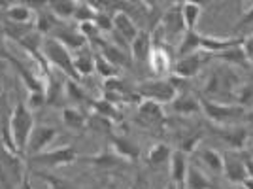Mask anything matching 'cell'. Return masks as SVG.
I'll use <instances>...</instances> for the list:
<instances>
[{
    "label": "cell",
    "instance_id": "cell-1",
    "mask_svg": "<svg viewBox=\"0 0 253 189\" xmlns=\"http://www.w3.org/2000/svg\"><path fill=\"white\" fill-rule=\"evenodd\" d=\"M34 127H36L34 125V114L27 104V100H17L11 108L10 117H8V129H10L11 142L17 147L21 157H25V149H27V144H29V138H31Z\"/></svg>",
    "mask_w": 253,
    "mask_h": 189
},
{
    "label": "cell",
    "instance_id": "cell-2",
    "mask_svg": "<svg viewBox=\"0 0 253 189\" xmlns=\"http://www.w3.org/2000/svg\"><path fill=\"white\" fill-rule=\"evenodd\" d=\"M42 53L45 57V61L49 63V66H55L64 78H70L74 82H82V78L78 76L74 68V55L68 51L63 44H59L57 40L45 36L42 42Z\"/></svg>",
    "mask_w": 253,
    "mask_h": 189
},
{
    "label": "cell",
    "instance_id": "cell-3",
    "mask_svg": "<svg viewBox=\"0 0 253 189\" xmlns=\"http://www.w3.org/2000/svg\"><path fill=\"white\" fill-rule=\"evenodd\" d=\"M76 161H80V153L74 146H61L53 147V149H45L42 153H36L32 157H27L29 165H34L40 168H59V167H68L74 165Z\"/></svg>",
    "mask_w": 253,
    "mask_h": 189
},
{
    "label": "cell",
    "instance_id": "cell-4",
    "mask_svg": "<svg viewBox=\"0 0 253 189\" xmlns=\"http://www.w3.org/2000/svg\"><path fill=\"white\" fill-rule=\"evenodd\" d=\"M201 100V110L206 114V117L211 123H217V127H227L232 121L240 119V117L248 116L246 108L240 104H227V102H215L211 98L202 96Z\"/></svg>",
    "mask_w": 253,
    "mask_h": 189
},
{
    "label": "cell",
    "instance_id": "cell-5",
    "mask_svg": "<svg viewBox=\"0 0 253 189\" xmlns=\"http://www.w3.org/2000/svg\"><path fill=\"white\" fill-rule=\"evenodd\" d=\"M136 94L148 100H155L159 104H170L178 96V85L176 78L174 80H148L142 82L136 87Z\"/></svg>",
    "mask_w": 253,
    "mask_h": 189
},
{
    "label": "cell",
    "instance_id": "cell-6",
    "mask_svg": "<svg viewBox=\"0 0 253 189\" xmlns=\"http://www.w3.org/2000/svg\"><path fill=\"white\" fill-rule=\"evenodd\" d=\"M0 182L6 188H13L23 182V157L13 155L0 140Z\"/></svg>",
    "mask_w": 253,
    "mask_h": 189
},
{
    "label": "cell",
    "instance_id": "cell-7",
    "mask_svg": "<svg viewBox=\"0 0 253 189\" xmlns=\"http://www.w3.org/2000/svg\"><path fill=\"white\" fill-rule=\"evenodd\" d=\"M8 64H11L15 68V72L19 74L21 82L25 84L29 94H36V93H45V87H47V78L43 76L38 68H29L11 53V57L8 59Z\"/></svg>",
    "mask_w": 253,
    "mask_h": 189
},
{
    "label": "cell",
    "instance_id": "cell-8",
    "mask_svg": "<svg viewBox=\"0 0 253 189\" xmlns=\"http://www.w3.org/2000/svg\"><path fill=\"white\" fill-rule=\"evenodd\" d=\"M210 53L206 51H197L193 53V55H185V57H181L178 59L176 63L172 64V72L174 76L178 78V80H187V78H195V76H199L202 70V66L210 61Z\"/></svg>",
    "mask_w": 253,
    "mask_h": 189
},
{
    "label": "cell",
    "instance_id": "cell-9",
    "mask_svg": "<svg viewBox=\"0 0 253 189\" xmlns=\"http://www.w3.org/2000/svg\"><path fill=\"white\" fill-rule=\"evenodd\" d=\"M59 137V131L51 125H36L32 131L31 138H29V144L25 149V155L32 157L36 153H42L47 149V146H51L55 142V138Z\"/></svg>",
    "mask_w": 253,
    "mask_h": 189
},
{
    "label": "cell",
    "instance_id": "cell-10",
    "mask_svg": "<svg viewBox=\"0 0 253 189\" xmlns=\"http://www.w3.org/2000/svg\"><path fill=\"white\" fill-rule=\"evenodd\" d=\"M223 174L227 176V180L232 186L244 184L248 180V168H246V157L240 151H227L223 153Z\"/></svg>",
    "mask_w": 253,
    "mask_h": 189
},
{
    "label": "cell",
    "instance_id": "cell-11",
    "mask_svg": "<svg viewBox=\"0 0 253 189\" xmlns=\"http://www.w3.org/2000/svg\"><path fill=\"white\" fill-rule=\"evenodd\" d=\"M49 38L57 40L59 44H63L70 53L80 51V49L87 47V44H89L84 38L82 32L78 31V29H74V27H70V25H66V23H61V25L49 34Z\"/></svg>",
    "mask_w": 253,
    "mask_h": 189
},
{
    "label": "cell",
    "instance_id": "cell-12",
    "mask_svg": "<svg viewBox=\"0 0 253 189\" xmlns=\"http://www.w3.org/2000/svg\"><path fill=\"white\" fill-rule=\"evenodd\" d=\"M110 146H112V151L125 163H134L140 159V146L132 138L121 137V135L114 133V135H110Z\"/></svg>",
    "mask_w": 253,
    "mask_h": 189
},
{
    "label": "cell",
    "instance_id": "cell-13",
    "mask_svg": "<svg viewBox=\"0 0 253 189\" xmlns=\"http://www.w3.org/2000/svg\"><path fill=\"white\" fill-rule=\"evenodd\" d=\"M98 51L102 53V57H104L106 61H110L119 70L121 68H128L132 64V57L126 53L125 47H119L116 44H110L102 40V42L98 44Z\"/></svg>",
    "mask_w": 253,
    "mask_h": 189
},
{
    "label": "cell",
    "instance_id": "cell-14",
    "mask_svg": "<svg viewBox=\"0 0 253 189\" xmlns=\"http://www.w3.org/2000/svg\"><path fill=\"white\" fill-rule=\"evenodd\" d=\"M169 165H170V180H172V184L178 189H183L185 188L187 168H189V165H191L187 155H185L183 151H179V149H174Z\"/></svg>",
    "mask_w": 253,
    "mask_h": 189
},
{
    "label": "cell",
    "instance_id": "cell-15",
    "mask_svg": "<svg viewBox=\"0 0 253 189\" xmlns=\"http://www.w3.org/2000/svg\"><path fill=\"white\" fill-rule=\"evenodd\" d=\"M114 34H117L121 40H125L126 44H130L138 36V25L132 21V17L125 13V11H116L114 13Z\"/></svg>",
    "mask_w": 253,
    "mask_h": 189
},
{
    "label": "cell",
    "instance_id": "cell-16",
    "mask_svg": "<svg viewBox=\"0 0 253 189\" xmlns=\"http://www.w3.org/2000/svg\"><path fill=\"white\" fill-rule=\"evenodd\" d=\"M242 40L240 36H229V38H217V36H202V44L201 49L210 55H217V53H223L231 47H236V46H242Z\"/></svg>",
    "mask_w": 253,
    "mask_h": 189
},
{
    "label": "cell",
    "instance_id": "cell-17",
    "mask_svg": "<svg viewBox=\"0 0 253 189\" xmlns=\"http://www.w3.org/2000/svg\"><path fill=\"white\" fill-rule=\"evenodd\" d=\"M151 49H153V38L149 31H140L136 38L130 42V57L138 63L148 61Z\"/></svg>",
    "mask_w": 253,
    "mask_h": 189
},
{
    "label": "cell",
    "instance_id": "cell-18",
    "mask_svg": "<svg viewBox=\"0 0 253 189\" xmlns=\"http://www.w3.org/2000/svg\"><path fill=\"white\" fill-rule=\"evenodd\" d=\"M138 114H140V117H142L148 125H157V123H163V121L167 119L165 106L155 102V100H148V98H142V100H140Z\"/></svg>",
    "mask_w": 253,
    "mask_h": 189
},
{
    "label": "cell",
    "instance_id": "cell-19",
    "mask_svg": "<svg viewBox=\"0 0 253 189\" xmlns=\"http://www.w3.org/2000/svg\"><path fill=\"white\" fill-rule=\"evenodd\" d=\"M66 78H57V74L51 72L47 76V87H45V98L49 106H63L66 100V89H64Z\"/></svg>",
    "mask_w": 253,
    "mask_h": 189
},
{
    "label": "cell",
    "instance_id": "cell-20",
    "mask_svg": "<svg viewBox=\"0 0 253 189\" xmlns=\"http://www.w3.org/2000/svg\"><path fill=\"white\" fill-rule=\"evenodd\" d=\"M148 64L151 72L157 76H165V74L172 72V57L165 47H153L149 53Z\"/></svg>",
    "mask_w": 253,
    "mask_h": 189
},
{
    "label": "cell",
    "instance_id": "cell-21",
    "mask_svg": "<svg viewBox=\"0 0 253 189\" xmlns=\"http://www.w3.org/2000/svg\"><path fill=\"white\" fill-rule=\"evenodd\" d=\"M61 116H63V123L68 131H72V133H84V131H87V117H85V114L80 108L64 106Z\"/></svg>",
    "mask_w": 253,
    "mask_h": 189
},
{
    "label": "cell",
    "instance_id": "cell-22",
    "mask_svg": "<svg viewBox=\"0 0 253 189\" xmlns=\"http://www.w3.org/2000/svg\"><path fill=\"white\" fill-rule=\"evenodd\" d=\"M6 19L15 25H32L34 11L29 4H8L6 6Z\"/></svg>",
    "mask_w": 253,
    "mask_h": 189
},
{
    "label": "cell",
    "instance_id": "cell-23",
    "mask_svg": "<svg viewBox=\"0 0 253 189\" xmlns=\"http://www.w3.org/2000/svg\"><path fill=\"white\" fill-rule=\"evenodd\" d=\"M170 108H172L174 114H179V116H193V114H199L201 112V100L187 93L178 94L170 102Z\"/></svg>",
    "mask_w": 253,
    "mask_h": 189
},
{
    "label": "cell",
    "instance_id": "cell-24",
    "mask_svg": "<svg viewBox=\"0 0 253 189\" xmlns=\"http://www.w3.org/2000/svg\"><path fill=\"white\" fill-rule=\"evenodd\" d=\"M61 23L63 21H59L51 11L47 10V6H45V10L34 11V31L38 32V34H42V36H45V34L49 36Z\"/></svg>",
    "mask_w": 253,
    "mask_h": 189
},
{
    "label": "cell",
    "instance_id": "cell-25",
    "mask_svg": "<svg viewBox=\"0 0 253 189\" xmlns=\"http://www.w3.org/2000/svg\"><path fill=\"white\" fill-rule=\"evenodd\" d=\"M183 189H215V186L208 178L206 172H202L197 165H189L187 176H185V188Z\"/></svg>",
    "mask_w": 253,
    "mask_h": 189
},
{
    "label": "cell",
    "instance_id": "cell-26",
    "mask_svg": "<svg viewBox=\"0 0 253 189\" xmlns=\"http://www.w3.org/2000/svg\"><path fill=\"white\" fill-rule=\"evenodd\" d=\"M74 68L80 78L95 74V51H91L89 47H84L74 55Z\"/></svg>",
    "mask_w": 253,
    "mask_h": 189
},
{
    "label": "cell",
    "instance_id": "cell-27",
    "mask_svg": "<svg viewBox=\"0 0 253 189\" xmlns=\"http://www.w3.org/2000/svg\"><path fill=\"white\" fill-rule=\"evenodd\" d=\"M170 157H172V149H170L169 144L157 142V144H153V146L148 149L146 163H148L149 167L159 168V167H163V165H167L170 161Z\"/></svg>",
    "mask_w": 253,
    "mask_h": 189
},
{
    "label": "cell",
    "instance_id": "cell-28",
    "mask_svg": "<svg viewBox=\"0 0 253 189\" xmlns=\"http://www.w3.org/2000/svg\"><path fill=\"white\" fill-rule=\"evenodd\" d=\"M202 11H204V8L199 2H181V17H183L185 31H197Z\"/></svg>",
    "mask_w": 253,
    "mask_h": 189
},
{
    "label": "cell",
    "instance_id": "cell-29",
    "mask_svg": "<svg viewBox=\"0 0 253 189\" xmlns=\"http://www.w3.org/2000/svg\"><path fill=\"white\" fill-rule=\"evenodd\" d=\"M80 161H82V163H89V165H93V167H100V168H112V167H119V165H125V161L117 157L112 149H104V151L98 153V155H87V157H82V155H80Z\"/></svg>",
    "mask_w": 253,
    "mask_h": 189
},
{
    "label": "cell",
    "instance_id": "cell-30",
    "mask_svg": "<svg viewBox=\"0 0 253 189\" xmlns=\"http://www.w3.org/2000/svg\"><path fill=\"white\" fill-rule=\"evenodd\" d=\"M197 155H199V159L202 161V165H206L211 172L223 174V167H225V163H223V153H219L217 149H213V147H199V149H197Z\"/></svg>",
    "mask_w": 253,
    "mask_h": 189
},
{
    "label": "cell",
    "instance_id": "cell-31",
    "mask_svg": "<svg viewBox=\"0 0 253 189\" xmlns=\"http://www.w3.org/2000/svg\"><path fill=\"white\" fill-rule=\"evenodd\" d=\"M201 44L202 34H199L197 31H185V34L181 36V40L178 42V59L201 51Z\"/></svg>",
    "mask_w": 253,
    "mask_h": 189
},
{
    "label": "cell",
    "instance_id": "cell-32",
    "mask_svg": "<svg viewBox=\"0 0 253 189\" xmlns=\"http://www.w3.org/2000/svg\"><path fill=\"white\" fill-rule=\"evenodd\" d=\"M64 89H66V100H70L72 104H91L93 102V98L87 94L82 82H74V80L66 78Z\"/></svg>",
    "mask_w": 253,
    "mask_h": 189
},
{
    "label": "cell",
    "instance_id": "cell-33",
    "mask_svg": "<svg viewBox=\"0 0 253 189\" xmlns=\"http://www.w3.org/2000/svg\"><path fill=\"white\" fill-rule=\"evenodd\" d=\"M45 6H47V10L51 11L59 21L66 23L68 19H74L78 2H72V0H55V2H47Z\"/></svg>",
    "mask_w": 253,
    "mask_h": 189
},
{
    "label": "cell",
    "instance_id": "cell-34",
    "mask_svg": "<svg viewBox=\"0 0 253 189\" xmlns=\"http://www.w3.org/2000/svg\"><path fill=\"white\" fill-rule=\"evenodd\" d=\"M221 138L234 149L240 151L246 147L248 142V131L244 127H229V129H221Z\"/></svg>",
    "mask_w": 253,
    "mask_h": 189
},
{
    "label": "cell",
    "instance_id": "cell-35",
    "mask_svg": "<svg viewBox=\"0 0 253 189\" xmlns=\"http://www.w3.org/2000/svg\"><path fill=\"white\" fill-rule=\"evenodd\" d=\"M91 108L95 110V114L106 117V119H110L112 123H114V121H121V119H123V112H121L116 104L108 102L106 98H95V100L91 102Z\"/></svg>",
    "mask_w": 253,
    "mask_h": 189
},
{
    "label": "cell",
    "instance_id": "cell-36",
    "mask_svg": "<svg viewBox=\"0 0 253 189\" xmlns=\"http://www.w3.org/2000/svg\"><path fill=\"white\" fill-rule=\"evenodd\" d=\"M34 176L42 180L43 184L47 186V189H78L74 182L59 178V176H55L51 172H45V170H34Z\"/></svg>",
    "mask_w": 253,
    "mask_h": 189
},
{
    "label": "cell",
    "instance_id": "cell-37",
    "mask_svg": "<svg viewBox=\"0 0 253 189\" xmlns=\"http://www.w3.org/2000/svg\"><path fill=\"white\" fill-rule=\"evenodd\" d=\"M95 72L102 80H110V78H117L119 76V68H116L110 61H106L100 51H95Z\"/></svg>",
    "mask_w": 253,
    "mask_h": 189
},
{
    "label": "cell",
    "instance_id": "cell-38",
    "mask_svg": "<svg viewBox=\"0 0 253 189\" xmlns=\"http://www.w3.org/2000/svg\"><path fill=\"white\" fill-rule=\"evenodd\" d=\"M87 129L89 131H96L100 135H114V123L106 117L98 116V114H93V116L87 117Z\"/></svg>",
    "mask_w": 253,
    "mask_h": 189
},
{
    "label": "cell",
    "instance_id": "cell-39",
    "mask_svg": "<svg viewBox=\"0 0 253 189\" xmlns=\"http://www.w3.org/2000/svg\"><path fill=\"white\" fill-rule=\"evenodd\" d=\"M96 13H98V10H96L91 2H78L74 19L78 21V25H82V23H91L96 19Z\"/></svg>",
    "mask_w": 253,
    "mask_h": 189
},
{
    "label": "cell",
    "instance_id": "cell-40",
    "mask_svg": "<svg viewBox=\"0 0 253 189\" xmlns=\"http://www.w3.org/2000/svg\"><path fill=\"white\" fill-rule=\"evenodd\" d=\"M217 57L223 59L225 63L238 64V66H250V63H248V59H246V55L242 51V46H236V47H231L227 51L217 53Z\"/></svg>",
    "mask_w": 253,
    "mask_h": 189
},
{
    "label": "cell",
    "instance_id": "cell-41",
    "mask_svg": "<svg viewBox=\"0 0 253 189\" xmlns=\"http://www.w3.org/2000/svg\"><path fill=\"white\" fill-rule=\"evenodd\" d=\"M202 140V135L201 133H195V135H187V137L183 138L181 142H179V151H183L185 155H189L193 151H197L199 149V144H201Z\"/></svg>",
    "mask_w": 253,
    "mask_h": 189
},
{
    "label": "cell",
    "instance_id": "cell-42",
    "mask_svg": "<svg viewBox=\"0 0 253 189\" xmlns=\"http://www.w3.org/2000/svg\"><path fill=\"white\" fill-rule=\"evenodd\" d=\"M104 91H108V93H119V94L128 93L126 84L123 82V78H121V76H117V78H110V80H104Z\"/></svg>",
    "mask_w": 253,
    "mask_h": 189
},
{
    "label": "cell",
    "instance_id": "cell-43",
    "mask_svg": "<svg viewBox=\"0 0 253 189\" xmlns=\"http://www.w3.org/2000/svg\"><path fill=\"white\" fill-rule=\"evenodd\" d=\"M95 25L98 27L100 32H112L114 31V15L106 13V11H98L96 13Z\"/></svg>",
    "mask_w": 253,
    "mask_h": 189
},
{
    "label": "cell",
    "instance_id": "cell-44",
    "mask_svg": "<svg viewBox=\"0 0 253 189\" xmlns=\"http://www.w3.org/2000/svg\"><path fill=\"white\" fill-rule=\"evenodd\" d=\"M11 57L10 49H8V38H6V32H4V27L0 25V61H6Z\"/></svg>",
    "mask_w": 253,
    "mask_h": 189
},
{
    "label": "cell",
    "instance_id": "cell-45",
    "mask_svg": "<svg viewBox=\"0 0 253 189\" xmlns=\"http://www.w3.org/2000/svg\"><path fill=\"white\" fill-rule=\"evenodd\" d=\"M242 51L246 55V59H248V63L253 64V34L246 36L242 40Z\"/></svg>",
    "mask_w": 253,
    "mask_h": 189
},
{
    "label": "cell",
    "instance_id": "cell-46",
    "mask_svg": "<svg viewBox=\"0 0 253 189\" xmlns=\"http://www.w3.org/2000/svg\"><path fill=\"white\" fill-rule=\"evenodd\" d=\"M252 25H253V6L244 13L242 19L236 23V27H234V29H236V31H242L244 27H252Z\"/></svg>",
    "mask_w": 253,
    "mask_h": 189
},
{
    "label": "cell",
    "instance_id": "cell-47",
    "mask_svg": "<svg viewBox=\"0 0 253 189\" xmlns=\"http://www.w3.org/2000/svg\"><path fill=\"white\" fill-rule=\"evenodd\" d=\"M6 70H8V63L0 61V96L4 94V89H6Z\"/></svg>",
    "mask_w": 253,
    "mask_h": 189
},
{
    "label": "cell",
    "instance_id": "cell-48",
    "mask_svg": "<svg viewBox=\"0 0 253 189\" xmlns=\"http://www.w3.org/2000/svg\"><path fill=\"white\" fill-rule=\"evenodd\" d=\"M130 189H148V184H146V180H144V176H138L136 182L130 186Z\"/></svg>",
    "mask_w": 253,
    "mask_h": 189
},
{
    "label": "cell",
    "instance_id": "cell-49",
    "mask_svg": "<svg viewBox=\"0 0 253 189\" xmlns=\"http://www.w3.org/2000/svg\"><path fill=\"white\" fill-rule=\"evenodd\" d=\"M165 189H178V188H176V186H174V184L170 182V184H169V186H167V188H165Z\"/></svg>",
    "mask_w": 253,
    "mask_h": 189
},
{
    "label": "cell",
    "instance_id": "cell-50",
    "mask_svg": "<svg viewBox=\"0 0 253 189\" xmlns=\"http://www.w3.org/2000/svg\"><path fill=\"white\" fill-rule=\"evenodd\" d=\"M229 189H238V188H229Z\"/></svg>",
    "mask_w": 253,
    "mask_h": 189
},
{
    "label": "cell",
    "instance_id": "cell-51",
    "mask_svg": "<svg viewBox=\"0 0 253 189\" xmlns=\"http://www.w3.org/2000/svg\"><path fill=\"white\" fill-rule=\"evenodd\" d=\"M252 34H253V25H252Z\"/></svg>",
    "mask_w": 253,
    "mask_h": 189
}]
</instances>
